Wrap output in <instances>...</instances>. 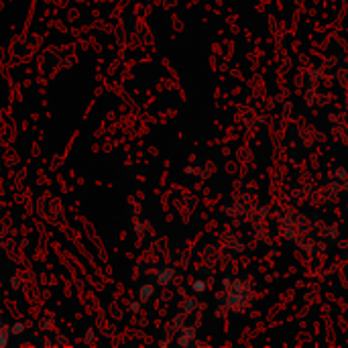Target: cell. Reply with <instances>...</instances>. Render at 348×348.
Returning a JSON list of instances; mask_svg holds the SVG:
<instances>
[{
    "label": "cell",
    "mask_w": 348,
    "mask_h": 348,
    "mask_svg": "<svg viewBox=\"0 0 348 348\" xmlns=\"http://www.w3.org/2000/svg\"><path fill=\"white\" fill-rule=\"evenodd\" d=\"M151 291H153L151 287H143V289H141V297H143V301H145V297H149V295H151Z\"/></svg>",
    "instance_id": "2"
},
{
    "label": "cell",
    "mask_w": 348,
    "mask_h": 348,
    "mask_svg": "<svg viewBox=\"0 0 348 348\" xmlns=\"http://www.w3.org/2000/svg\"><path fill=\"white\" fill-rule=\"evenodd\" d=\"M7 344V326L0 322V346H5Z\"/></svg>",
    "instance_id": "1"
},
{
    "label": "cell",
    "mask_w": 348,
    "mask_h": 348,
    "mask_svg": "<svg viewBox=\"0 0 348 348\" xmlns=\"http://www.w3.org/2000/svg\"><path fill=\"white\" fill-rule=\"evenodd\" d=\"M21 330H23V324H19V326H15V328H13V334H21Z\"/></svg>",
    "instance_id": "3"
}]
</instances>
